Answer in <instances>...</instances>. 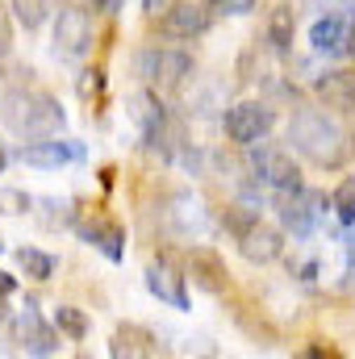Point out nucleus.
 <instances>
[{"label":"nucleus","instance_id":"a878e982","mask_svg":"<svg viewBox=\"0 0 355 359\" xmlns=\"http://www.w3.org/2000/svg\"><path fill=\"white\" fill-rule=\"evenodd\" d=\"M13 292H17V276H8V271L0 268V301H4V297H13Z\"/></svg>","mask_w":355,"mask_h":359},{"label":"nucleus","instance_id":"39448f33","mask_svg":"<svg viewBox=\"0 0 355 359\" xmlns=\"http://www.w3.org/2000/svg\"><path fill=\"white\" fill-rule=\"evenodd\" d=\"M326 196L318 192V188H293V192H276V209H280V222H284V230L293 234V238H309L318 226H322V217H326Z\"/></svg>","mask_w":355,"mask_h":359},{"label":"nucleus","instance_id":"1a4fd4ad","mask_svg":"<svg viewBox=\"0 0 355 359\" xmlns=\"http://www.w3.org/2000/svg\"><path fill=\"white\" fill-rule=\"evenodd\" d=\"M76 234L88 243L92 251H100L109 264H121L126 259V226L105 217V213H80L76 217Z\"/></svg>","mask_w":355,"mask_h":359},{"label":"nucleus","instance_id":"20e7f679","mask_svg":"<svg viewBox=\"0 0 355 359\" xmlns=\"http://www.w3.org/2000/svg\"><path fill=\"white\" fill-rule=\"evenodd\" d=\"M138 76L155 92H180L192 76V55L172 46H147L138 55Z\"/></svg>","mask_w":355,"mask_h":359},{"label":"nucleus","instance_id":"412c9836","mask_svg":"<svg viewBox=\"0 0 355 359\" xmlns=\"http://www.w3.org/2000/svg\"><path fill=\"white\" fill-rule=\"evenodd\" d=\"M13 8H17V21L25 29H38L51 13H59V0H13Z\"/></svg>","mask_w":355,"mask_h":359},{"label":"nucleus","instance_id":"f3484780","mask_svg":"<svg viewBox=\"0 0 355 359\" xmlns=\"http://www.w3.org/2000/svg\"><path fill=\"white\" fill-rule=\"evenodd\" d=\"M314 92L322 96L326 109L355 113V72H322V76L314 80Z\"/></svg>","mask_w":355,"mask_h":359},{"label":"nucleus","instance_id":"5701e85b","mask_svg":"<svg viewBox=\"0 0 355 359\" xmlns=\"http://www.w3.org/2000/svg\"><path fill=\"white\" fill-rule=\"evenodd\" d=\"M100 92H105V76H100V72H84V76H80V96H84V104H100Z\"/></svg>","mask_w":355,"mask_h":359},{"label":"nucleus","instance_id":"4be33fe9","mask_svg":"<svg viewBox=\"0 0 355 359\" xmlns=\"http://www.w3.org/2000/svg\"><path fill=\"white\" fill-rule=\"evenodd\" d=\"M330 209L343 226H355V176H343L339 188L330 192Z\"/></svg>","mask_w":355,"mask_h":359},{"label":"nucleus","instance_id":"aec40b11","mask_svg":"<svg viewBox=\"0 0 355 359\" xmlns=\"http://www.w3.org/2000/svg\"><path fill=\"white\" fill-rule=\"evenodd\" d=\"M17 264H21V271H25L29 280H51V276H55V255H46V251H38V247H21V251H17Z\"/></svg>","mask_w":355,"mask_h":359},{"label":"nucleus","instance_id":"7ed1b4c3","mask_svg":"<svg viewBox=\"0 0 355 359\" xmlns=\"http://www.w3.org/2000/svg\"><path fill=\"white\" fill-rule=\"evenodd\" d=\"M247 151V172L260 188H272V192H293L301 188V168L293 159V147H272V142H251L243 147Z\"/></svg>","mask_w":355,"mask_h":359},{"label":"nucleus","instance_id":"c756f323","mask_svg":"<svg viewBox=\"0 0 355 359\" xmlns=\"http://www.w3.org/2000/svg\"><path fill=\"white\" fill-rule=\"evenodd\" d=\"M347 55L355 59V21H351V46H347Z\"/></svg>","mask_w":355,"mask_h":359},{"label":"nucleus","instance_id":"cd10ccee","mask_svg":"<svg viewBox=\"0 0 355 359\" xmlns=\"http://www.w3.org/2000/svg\"><path fill=\"white\" fill-rule=\"evenodd\" d=\"M88 4H92V8H100V13H113L121 0H88Z\"/></svg>","mask_w":355,"mask_h":359},{"label":"nucleus","instance_id":"6ab92c4d","mask_svg":"<svg viewBox=\"0 0 355 359\" xmlns=\"http://www.w3.org/2000/svg\"><path fill=\"white\" fill-rule=\"evenodd\" d=\"M55 326H59L63 339H72V343L88 339V313L76 309V305H59V309H55Z\"/></svg>","mask_w":355,"mask_h":359},{"label":"nucleus","instance_id":"423d86ee","mask_svg":"<svg viewBox=\"0 0 355 359\" xmlns=\"http://www.w3.org/2000/svg\"><path fill=\"white\" fill-rule=\"evenodd\" d=\"M276 109L267 100H239L234 109H226L222 117V130L234 147H251V142H264L267 134L276 130Z\"/></svg>","mask_w":355,"mask_h":359},{"label":"nucleus","instance_id":"2eb2a0df","mask_svg":"<svg viewBox=\"0 0 355 359\" xmlns=\"http://www.w3.org/2000/svg\"><path fill=\"white\" fill-rule=\"evenodd\" d=\"M209 25H213V13H209V4H188V0H180L168 8V17H163V29L180 38V42H192V38H201V34H209Z\"/></svg>","mask_w":355,"mask_h":359},{"label":"nucleus","instance_id":"ddd939ff","mask_svg":"<svg viewBox=\"0 0 355 359\" xmlns=\"http://www.w3.org/2000/svg\"><path fill=\"white\" fill-rule=\"evenodd\" d=\"M309 46H314V55H326V59L347 55V46H351V21H347L343 13L318 17V21L309 25Z\"/></svg>","mask_w":355,"mask_h":359},{"label":"nucleus","instance_id":"f257e3e1","mask_svg":"<svg viewBox=\"0 0 355 359\" xmlns=\"http://www.w3.org/2000/svg\"><path fill=\"white\" fill-rule=\"evenodd\" d=\"M288 142H293V151H297L305 163H314V168H322V172L347 168L351 155H355L351 130H347L335 113H326V109H318V104H301V109L288 117Z\"/></svg>","mask_w":355,"mask_h":359},{"label":"nucleus","instance_id":"a211bd4d","mask_svg":"<svg viewBox=\"0 0 355 359\" xmlns=\"http://www.w3.org/2000/svg\"><path fill=\"white\" fill-rule=\"evenodd\" d=\"M293 34H297V13L288 4H276L267 13V25H264V38L272 42L276 55H288L293 50Z\"/></svg>","mask_w":355,"mask_h":359},{"label":"nucleus","instance_id":"6e6552de","mask_svg":"<svg viewBox=\"0 0 355 359\" xmlns=\"http://www.w3.org/2000/svg\"><path fill=\"white\" fill-rule=\"evenodd\" d=\"M80 159H84V147L80 142H67L59 134H51V138H25L17 147V163L38 168V172H59L67 163H80Z\"/></svg>","mask_w":355,"mask_h":359},{"label":"nucleus","instance_id":"bb28decb","mask_svg":"<svg viewBox=\"0 0 355 359\" xmlns=\"http://www.w3.org/2000/svg\"><path fill=\"white\" fill-rule=\"evenodd\" d=\"M347 276H355V234L347 238Z\"/></svg>","mask_w":355,"mask_h":359},{"label":"nucleus","instance_id":"4468645a","mask_svg":"<svg viewBox=\"0 0 355 359\" xmlns=\"http://www.w3.org/2000/svg\"><path fill=\"white\" fill-rule=\"evenodd\" d=\"M188 280H192L196 288H205V292L222 297V292H226V284H230L226 259H222L217 251H209V247H192V251H188Z\"/></svg>","mask_w":355,"mask_h":359},{"label":"nucleus","instance_id":"f03ea898","mask_svg":"<svg viewBox=\"0 0 355 359\" xmlns=\"http://www.w3.org/2000/svg\"><path fill=\"white\" fill-rule=\"evenodd\" d=\"M0 121L17 138H51L63 130V104L42 88H13L0 96Z\"/></svg>","mask_w":355,"mask_h":359},{"label":"nucleus","instance_id":"b1692460","mask_svg":"<svg viewBox=\"0 0 355 359\" xmlns=\"http://www.w3.org/2000/svg\"><path fill=\"white\" fill-rule=\"evenodd\" d=\"M209 8H222V13H234V17H243V13H251L255 8V0H205Z\"/></svg>","mask_w":355,"mask_h":359},{"label":"nucleus","instance_id":"dca6fc26","mask_svg":"<svg viewBox=\"0 0 355 359\" xmlns=\"http://www.w3.org/2000/svg\"><path fill=\"white\" fill-rule=\"evenodd\" d=\"M109 355H126V359H151V355H163V343H159V334H151L147 326H134V322H126V326H117L113 330V343H109Z\"/></svg>","mask_w":355,"mask_h":359},{"label":"nucleus","instance_id":"c85d7f7f","mask_svg":"<svg viewBox=\"0 0 355 359\" xmlns=\"http://www.w3.org/2000/svg\"><path fill=\"white\" fill-rule=\"evenodd\" d=\"M4 168H8V151L0 147V172H4Z\"/></svg>","mask_w":355,"mask_h":359},{"label":"nucleus","instance_id":"9b49d317","mask_svg":"<svg viewBox=\"0 0 355 359\" xmlns=\"http://www.w3.org/2000/svg\"><path fill=\"white\" fill-rule=\"evenodd\" d=\"M142 284H147V292L159 301V305H172V309H188L192 301H188V276L172 264V259H159V264H151L147 276H142Z\"/></svg>","mask_w":355,"mask_h":359},{"label":"nucleus","instance_id":"f8f14e48","mask_svg":"<svg viewBox=\"0 0 355 359\" xmlns=\"http://www.w3.org/2000/svg\"><path fill=\"white\" fill-rule=\"evenodd\" d=\"M59 339H63V330L51 322H42V313H38V305L34 301H25V309L17 313V343L29 351V355H55L59 351Z\"/></svg>","mask_w":355,"mask_h":359},{"label":"nucleus","instance_id":"9d476101","mask_svg":"<svg viewBox=\"0 0 355 359\" xmlns=\"http://www.w3.org/2000/svg\"><path fill=\"white\" fill-rule=\"evenodd\" d=\"M239 251H243V259L247 264H255V268H267V264H276L280 255H284V230H276V226H267L264 217H255L239 238Z\"/></svg>","mask_w":355,"mask_h":359},{"label":"nucleus","instance_id":"393cba45","mask_svg":"<svg viewBox=\"0 0 355 359\" xmlns=\"http://www.w3.org/2000/svg\"><path fill=\"white\" fill-rule=\"evenodd\" d=\"M13 46V25H8V4L0 0V55H8Z\"/></svg>","mask_w":355,"mask_h":359},{"label":"nucleus","instance_id":"0eeeda50","mask_svg":"<svg viewBox=\"0 0 355 359\" xmlns=\"http://www.w3.org/2000/svg\"><path fill=\"white\" fill-rule=\"evenodd\" d=\"M96 42V25H92V13L80 4H63L55 13V50L67 55V59H84Z\"/></svg>","mask_w":355,"mask_h":359}]
</instances>
